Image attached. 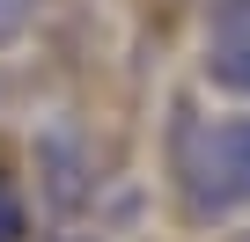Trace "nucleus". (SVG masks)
<instances>
[{
  "mask_svg": "<svg viewBox=\"0 0 250 242\" xmlns=\"http://www.w3.org/2000/svg\"><path fill=\"white\" fill-rule=\"evenodd\" d=\"M22 227H30V220H22V198H15L8 176H0V242H22Z\"/></svg>",
  "mask_w": 250,
  "mask_h": 242,
  "instance_id": "5",
  "label": "nucleus"
},
{
  "mask_svg": "<svg viewBox=\"0 0 250 242\" xmlns=\"http://www.w3.org/2000/svg\"><path fill=\"white\" fill-rule=\"evenodd\" d=\"M30 22H37V0H0V44H15Z\"/></svg>",
  "mask_w": 250,
  "mask_h": 242,
  "instance_id": "4",
  "label": "nucleus"
},
{
  "mask_svg": "<svg viewBox=\"0 0 250 242\" xmlns=\"http://www.w3.org/2000/svg\"><path fill=\"white\" fill-rule=\"evenodd\" d=\"M243 242H250V235H243Z\"/></svg>",
  "mask_w": 250,
  "mask_h": 242,
  "instance_id": "6",
  "label": "nucleus"
},
{
  "mask_svg": "<svg viewBox=\"0 0 250 242\" xmlns=\"http://www.w3.org/2000/svg\"><path fill=\"white\" fill-rule=\"evenodd\" d=\"M206 74L228 95H250V0H221L206 30Z\"/></svg>",
  "mask_w": 250,
  "mask_h": 242,
  "instance_id": "2",
  "label": "nucleus"
},
{
  "mask_svg": "<svg viewBox=\"0 0 250 242\" xmlns=\"http://www.w3.org/2000/svg\"><path fill=\"white\" fill-rule=\"evenodd\" d=\"M177 191L191 220H228L250 205V117H206L177 147Z\"/></svg>",
  "mask_w": 250,
  "mask_h": 242,
  "instance_id": "1",
  "label": "nucleus"
},
{
  "mask_svg": "<svg viewBox=\"0 0 250 242\" xmlns=\"http://www.w3.org/2000/svg\"><path fill=\"white\" fill-rule=\"evenodd\" d=\"M37 162H44V205H52L59 220H66V213H81V205H88V191H96V169H88L81 140H74V132H44Z\"/></svg>",
  "mask_w": 250,
  "mask_h": 242,
  "instance_id": "3",
  "label": "nucleus"
}]
</instances>
